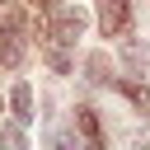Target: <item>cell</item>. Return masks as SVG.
Returning <instances> with one entry per match:
<instances>
[{
	"mask_svg": "<svg viewBox=\"0 0 150 150\" xmlns=\"http://www.w3.org/2000/svg\"><path fill=\"white\" fill-rule=\"evenodd\" d=\"M0 141H5L9 150H23V131H19V127H5V131H0Z\"/></svg>",
	"mask_w": 150,
	"mask_h": 150,
	"instance_id": "9c48e42d",
	"label": "cell"
},
{
	"mask_svg": "<svg viewBox=\"0 0 150 150\" xmlns=\"http://www.w3.org/2000/svg\"><path fill=\"white\" fill-rule=\"evenodd\" d=\"M9 108H14V122H33V89L14 84L9 89Z\"/></svg>",
	"mask_w": 150,
	"mask_h": 150,
	"instance_id": "277c9868",
	"label": "cell"
},
{
	"mask_svg": "<svg viewBox=\"0 0 150 150\" xmlns=\"http://www.w3.org/2000/svg\"><path fill=\"white\" fill-rule=\"evenodd\" d=\"M42 52H47V66H52V70H56V75H66V70H70V56H66V52H61V42H56V38H52V42H47V47H42Z\"/></svg>",
	"mask_w": 150,
	"mask_h": 150,
	"instance_id": "ba28073f",
	"label": "cell"
},
{
	"mask_svg": "<svg viewBox=\"0 0 150 150\" xmlns=\"http://www.w3.org/2000/svg\"><path fill=\"white\" fill-rule=\"evenodd\" d=\"M84 70H89V80H94V84H108V80H112V75H108V70H112V66H108V52H89Z\"/></svg>",
	"mask_w": 150,
	"mask_h": 150,
	"instance_id": "52a82bcc",
	"label": "cell"
},
{
	"mask_svg": "<svg viewBox=\"0 0 150 150\" xmlns=\"http://www.w3.org/2000/svg\"><path fill=\"white\" fill-rule=\"evenodd\" d=\"M98 28L108 38H122L131 28V0H98Z\"/></svg>",
	"mask_w": 150,
	"mask_h": 150,
	"instance_id": "3957f363",
	"label": "cell"
},
{
	"mask_svg": "<svg viewBox=\"0 0 150 150\" xmlns=\"http://www.w3.org/2000/svg\"><path fill=\"white\" fill-rule=\"evenodd\" d=\"M84 9H75V5H61V9H52V23H47V33L56 38V42H75L80 33H84Z\"/></svg>",
	"mask_w": 150,
	"mask_h": 150,
	"instance_id": "7a4b0ae2",
	"label": "cell"
},
{
	"mask_svg": "<svg viewBox=\"0 0 150 150\" xmlns=\"http://www.w3.org/2000/svg\"><path fill=\"white\" fill-rule=\"evenodd\" d=\"M75 127L84 131V141L98 150L103 145V127H98V117H94V108H75Z\"/></svg>",
	"mask_w": 150,
	"mask_h": 150,
	"instance_id": "5b68a950",
	"label": "cell"
},
{
	"mask_svg": "<svg viewBox=\"0 0 150 150\" xmlns=\"http://www.w3.org/2000/svg\"><path fill=\"white\" fill-rule=\"evenodd\" d=\"M23 19L19 14H5V23H0V66L5 70H14V66H23Z\"/></svg>",
	"mask_w": 150,
	"mask_h": 150,
	"instance_id": "6da1fadb",
	"label": "cell"
},
{
	"mask_svg": "<svg viewBox=\"0 0 150 150\" xmlns=\"http://www.w3.org/2000/svg\"><path fill=\"white\" fill-rule=\"evenodd\" d=\"M117 94L131 103V108H141V112H150V89L145 84H136V80H117Z\"/></svg>",
	"mask_w": 150,
	"mask_h": 150,
	"instance_id": "8992f818",
	"label": "cell"
},
{
	"mask_svg": "<svg viewBox=\"0 0 150 150\" xmlns=\"http://www.w3.org/2000/svg\"><path fill=\"white\" fill-rule=\"evenodd\" d=\"M33 5H52V0H33Z\"/></svg>",
	"mask_w": 150,
	"mask_h": 150,
	"instance_id": "30bf717a",
	"label": "cell"
}]
</instances>
